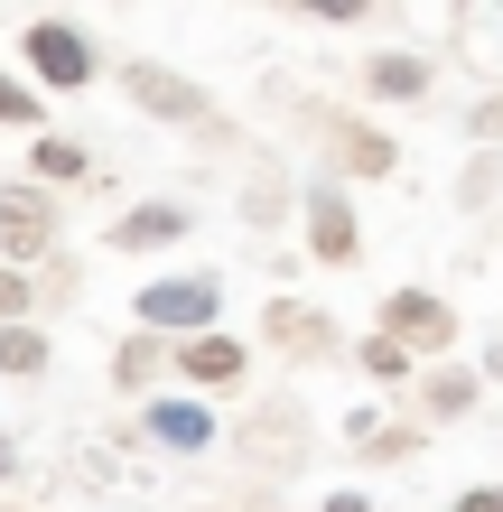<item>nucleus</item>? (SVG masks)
<instances>
[{
    "instance_id": "obj_1",
    "label": "nucleus",
    "mask_w": 503,
    "mask_h": 512,
    "mask_svg": "<svg viewBox=\"0 0 503 512\" xmlns=\"http://www.w3.org/2000/svg\"><path fill=\"white\" fill-rule=\"evenodd\" d=\"M19 66H28L38 94H84L94 84V38L75 19H28L19 28Z\"/></svg>"
},
{
    "instance_id": "obj_2",
    "label": "nucleus",
    "mask_w": 503,
    "mask_h": 512,
    "mask_svg": "<svg viewBox=\"0 0 503 512\" xmlns=\"http://www.w3.org/2000/svg\"><path fill=\"white\" fill-rule=\"evenodd\" d=\"M131 308H140V326H150V336H205V326L224 317V289L205 280V270H168V280H150Z\"/></svg>"
},
{
    "instance_id": "obj_3",
    "label": "nucleus",
    "mask_w": 503,
    "mask_h": 512,
    "mask_svg": "<svg viewBox=\"0 0 503 512\" xmlns=\"http://www.w3.org/2000/svg\"><path fill=\"white\" fill-rule=\"evenodd\" d=\"M122 94L150 112V122H205V94L177 66H159V56H131V66H122Z\"/></svg>"
},
{
    "instance_id": "obj_4",
    "label": "nucleus",
    "mask_w": 503,
    "mask_h": 512,
    "mask_svg": "<svg viewBox=\"0 0 503 512\" xmlns=\"http://www.w3.org/2000/svg\"><path fill=\"white\" fill-rule=\"evenodd\" d=\"M56 243V196L47 187H0V261H38Z\"/></svg>"
},
{
    "instance_id": "obj_5",
    "label": "nucleus",
    "mask_w": 503,
    "mask_h": 512,
    "mask_svg": "<svg viewBox=\"0 0 503 512\" xmlns=\"http://www.w3.org/2000/svg\"><path fill=\"white\" fill-rule=\"evenodd\" d=\"M382 336H401L410 354H438V345H457V308L429 289H392L382 298Z\"/></svg>"
},
{
    "instance_id": "obj_6",
    "label": "nucleus",
    "mask_w": 503,
    "mask_h": 512,
    "mask_svg": "<svg viewBox=\"0 0 503 512\" xmlns=\"http://www.w3.org/2000/svg\"><path fill=\"white\" fill-rule=\"evenodd\" d=\"M308 252L327 261V270H345L354 252H364V233H354V205H345L336 177H317V187H308Z\"/></svg>"
},
{
    "instance_id": "obj_7",
    "label": "nucleus",
    "mask_w": 503,
    "mask_h": 512,
    "mask_svg": "<svg viewBox=\"0 0 503 512\" xmlns=\"http://www.w3.org/2000/svg\"><path fill=\"white\" fill-rule=\"evenodd\" d=\"M187 233H196V215H187V205L150 196V205H131V215L103 233V252H168V243H187Z\"/></svg>"
},
{
    "instance_id": "obj_8",
    "label": "nucleus",
    "mask_w": 503,
    "mask_h": 512,
    "mask_svg": "<svg viewBox=\"0 0 503 512\" xmlns=\"http://www.w3.org/2000/svg\"><path fill=\"white\" fill-rule=\"evenodd\" d=\"M177 373H187L196 391H233V382L252 373V354L233 345L224 326H205V336H177Z\"/></svg>"
},
{
    "instance_id": "obj_9",
    "label": "nucleus",
    "mask_w": 503,
    "mask_h": 512,
    "mask_svg": "<svg viewBox=\"0 0 503 512\" xmlns=\"http://www.w3.org/2000/svg\"><path fill=\"white\" fill-rule=\"evenodd\" d=\"M150 438L177 447V457H196V447H215V410L205 401H150Z\"/></svg>"
},
{
    "instance_id": "obj_10",
    "label": "nucleus",
    "mask_w": 503,
    "mask_h": 512,
    "mask_svg": "<svg viewBox=\"0 0 503 512\" xmlns=\"http://www.w3.org/2000/svg\"><path fill=\"white\" fill-rule=\"evenodd\" d=\"M159 373H177V336H150V326H140V336H122V354H112V382H122V391H150Z\"/></svg>"
},
{
    "instance_id": "obj_11",
    "label": "nucleus",
    "mask_w": 503,
    "mask_h": 512,
    "mask_svg": "<svg viewBox=\"0 0 503 512\" xmlns=\"http://www.w3.org/2000/svg\"><path fill=\"white\" fill-rule=\"evenodd\" d=\"M364 94H373V103H420V94H429V66H420L410 47H382L373 66H364Z\"/></svg>"
},
{
    "instance_id": "obj_12",
    "label": "nucleus",
    "mask_w": 503,
    "mask_h": 512,
    "mask_svg": "<svg viewBox=\"0 0 503 512\" xmlns=\"http://www.w3.org/2000/svg\"><path fill=\"white\" fill-rule=\"evenodd\" d=\"M261 326H271L289 354H327V345H336V326L317 317V308H299V298H271V317H261Z\"/></svg>"
},
{
    "instance_id": "obj_13",
    "label": "nucleus",
    "mask_w": 503,
    "mask_h": 512,
    "mask_svg": "<svg viewBox=\"0 0 503 512\" xmlns=\"http://www.w3.org/2000/svg\"><path fill=\"white\" fill-rule=\"evenodd\" d=\"M28 168H38V187H66V177L94 168V149L66 140V131H38V140H28Z\"/></svg>"
},
{
    "instance_id": "obj_14",
    "label": "nucleus",
    "mask_w": 503,
    "mask_h": 512,
    "mask_svg": "<svg viewBox=\"0 0 503 512\" xmlns=\"http://www.w3.org/2000/svg\"><path fill=\"white\" fill-rule=\"evenodd\" d=\"M336 159H345L354 177H392V159H401V149L382 140V131H364V122H336Z\"/></svg>"
},
{
    "instance_id": "obj_15",
    "label": "nucleus",
    "mask_w": 503,
    "mask_h": 512,
    "mask_svg": "<svg viewBox=\"0 0 503 512\" xmlns=\"http://www.w3.org/2000/svg\"><path fill=\"white\" fill-rule=\"evenodd\" d=\"M0 131H28V140L47 131V94L28 75H0Z\"/></svg>"
},
{
    "instance_id": "obj_16",
    "label": "nucleus",
    "mask_w": 503,
    "mask_h": 512,
    "mask_svg": "<svg viewBox=\"0 0 503 512\" xmlns=\"http://www.w3.org/2000/svg\"><path fill=\"white\" fill-rule=\"evenodd\" d=\"M0 373H10V382H38L47 373V336H38V326H0Z\"/></svg>"
},
{
    "instance_id": "obj_17",
    "label": "nucleus",
    "mask_w": 503,
    "mask_h": 512,
    "mask_svg": "<svg viewBox=\"0 0 503 512\" xmlns=\"http://www.w3.org/2000/svg\"><path fill=\"white\" fill-rule=\"evenodd\" d=\"M364 382H410V345L373 326V336H364Z\"/></svg>"
},
{
    "instance_id": "obj_18",
    "label": "nucleus",
    "mask_w": 503,
    "mask_h": 512,
    "mask_svg": "<svg viewBox=\"0 0 503 512\" xmlns=\"http://www.w3.org/2000/svg\"><path fill=\"white\" fill-rule=\"evenodd\" d=\"M476 410V373H429V419H466Z\"/></svg>"
},
{
    "instance_id": "obj_19",
    "label": "nucleus",
    "mask_w": 503,
    "mask_h": 512,
    "mask_svg": "<svg viewBox=\"0 0 503 512\" xmlns=\"http://www.w3.org/2000/svg\"><path fill=\"white\" fill-rule=\"evenodd\" d=\"M28 298H38V289H28V270H19V261H0V326H19V317H28Z\"/></svg>"
},
{
    "instance_id": "obj_20",
    "label": "nucleus",
    "mask_w": 503,
    "mask_h": 512,
    "mask_svg": "<svg viewBox=\"0 0 503 512\" xmlns=\"http://www.w3.org/2000/svg\"><path fill=\"white\" fill-rule=\"evenodd\" d=\"M289 10H308V19H336V28H345V19H364L373 0H289Z\"/></svg>"
},
{
    "instance_id": "obj_21",
    "label": "nucleus",
    "mask_w": 503,
    "mask_h": 512,
    "mask_svg": "<svg viewBox=\"0 0 503 512\" xmlns=\"http://www.w3.org/2000/svg\"><path fill=\"white\" fill-rule=\"evenodd\" d=\"M457 512H503V485H476V494H457Z\"/></svg>"
},
{
    "instance_id": "obj_22",
    "label": "nucleus",
    "mask_w": 503,
    "mask_h": 512,
    "mask_svg": "<svg viewBox=\"0 0 503 512\" xmlns=\"http://www.w3.org/2000/svg\"><path fill=\"white\" fill-rule=\"evenodd\" d=\"M10 475H19V438L0 429V485H10Z\"/></svg>"
},
{
    "instance_id": "obj_23",
    "label": "nucleus",
    "mask_w": 503,
    "mask_h": 512,
    "mask_svg": "<svg viewBox=\"0 0 503 512\" xmlns=\"http://www.w3.org/2000/svg\"><path fill=\"white\" fill-rule=\"evenodd\" d=\"M476 131H485V140H503V103H485V112H476Z\"/></svg>"
},
{
    "instance_id": "obj_24",
    "label": "nucleus",
    "mask_w": 503,
    "mask_h": 512,
    "mask_svg": "<svg viewBox=\"0 0 503 512\" xmlns=\"http://www.w3.org/2000/svg\"><path fill=\"white\" fill-rule=\"evenodd\" d=\"M327 512H373V503L364 494H327Z\"/></svg>"
}]
</instances>
